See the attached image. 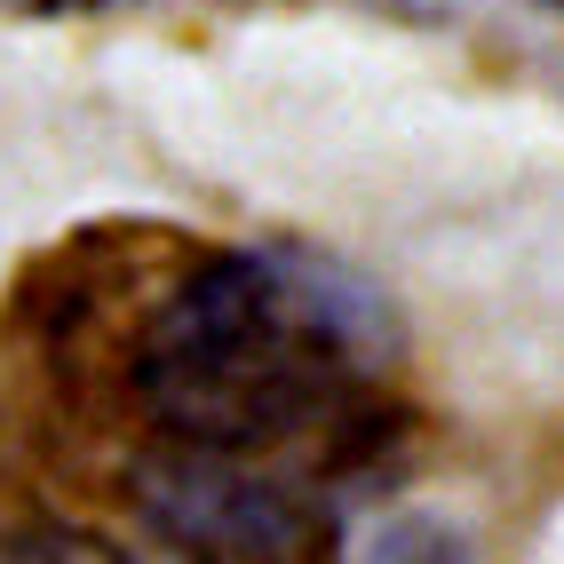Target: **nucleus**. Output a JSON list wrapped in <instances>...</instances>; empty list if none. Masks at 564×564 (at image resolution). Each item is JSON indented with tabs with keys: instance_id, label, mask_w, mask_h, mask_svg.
Here are the masks:
<instances>
[{
	"instance_id": "nucleus-1",
	"label": "nucleus",
	"mask_w": 564,
	"mask_h": 564,
	"mask_svg": "<svg viewBox=\"0 0 564 564\" xmlns=\"http://www.w3.org/2000/svg\"><path fill=\"white\" fill-rule=\"evenodd\" d=\"M382 318L303 254L223 247L183 271L128 350L143 422L175 469L271 477L326 437L373 430Z\"/></svg>"
},
{
	"instance_id": "nucleus-2",
	"label": "nucleus",
	"mask_w": 564,
	"mask_h": 564,
	"mask_svg": "<svg viewBox=\"0 0 564 564\" xmlns=\"http://www.w3.org/2000/svg\"><path fill=\"white\" fill-rule=\"evenodd\" d=\"M0 564H135L120 541L88 533V524H9Z\"/></svg>"
},
{
	"instance_id": "nucleus-3",
	"label": "nucleus",
	"mask_w": 564,
	"mask_h": 564,
	"mask_svg": "<svg viewBox=\"0 0 564 564\" xmlns=\"http://www.w3.org/2000/svg\"><path fill=\"white\" fill-rule=\"evenodd\" d=\"M366 564H462V541L445 533L437 517H390L382 533H373Z\"/></svg>"
},
{
	"instance_id": "nucleus-4",
	"label": "nucleus",
	"mask_w": 564,
	"mask_h": 564,
	"mask_svg": "<svg viewBox=\"0 0 564 564\" xmlns=\"http://www.w3.org/2000/svg\"><path fill=\"white\" fill-rule=\"evenodd\" d=\"M9 17H80V9H96V0H0Z\"/></svg>"
},
{
	"instance_id": "nucleus-5",
	"label": "nucleus",
	"mask_w": 564,
	"mask_h": 564,
	"mask_svg": "<svg viewBox=\"0 0 564 564\" xmlns=\"http://www.w3.org/2000/svg\"><path fill=\"white\" fill-rule=\"evenodd\" d=\"M549 9H564V0H549Z\"/></svg>"
}]
</instances>
